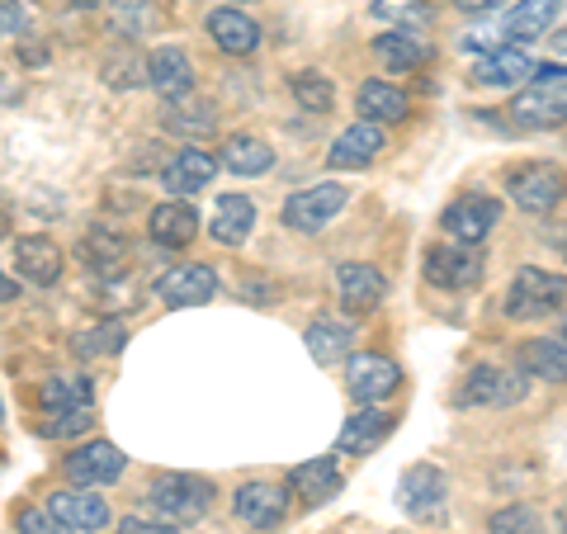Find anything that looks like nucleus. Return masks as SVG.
<instances>
[{
  "label": "nucleus",
  "mask_w": 567,
  "mask_h": 534,
  "mask_svg": "<svg viewBox=\"0 0 567 534\" xmlns=\"http://www.w3.org/2000/svg\"><path fill=\"white\" fill-rule=\"evenodd\" d=\"M147 506L156 511V521L189 525V521H199V515H208L213 483L199 473H162V477H152V487H147Z\"/></svg>",
  "instance_id": "obj_1"
},
{
  "label": "nucleus",
  "mask_w": 567,
  "mask_h": 534,
  "mask_svg": "<svg viewBox=\"0 0 567 534\" xmlns=\"http://www.w3.org/2000/svg\"><path fill=\"white\" fill-rule=\"evenodd\" d=\"M535 85L511 100V119L520 129H535V133H548V129H563L567 123V71L563 66H539L535 71Z\"/></svg>",
  "instance_id": "obj_2"
},
{
  "label": "nucleus",
  "mask_w": 567,
  "mask_h": 534,
  "mask_svg": "<svg viewBox=\"0 0 567 534\" xmlns=\"http://www.w3.org/2000/svg\"><path fill=\"white\" fill-rule=\"evenodd\" d=\"M567 302V275H548L539 265H520L516 275H511V289H506V317H516V322H539V317L558 312Z\"/></svg>",
  "instance_id": "obj_3"
},
{
  "label": "nucleus",
  "mask_w": 567,
  "mask_h": 534,
  "mask_svg": "<svg viewBox=\"0 0 567 534\" xmlns=\"http://www.w3.org/2000/svg\"><path fill=\"white\" fill-rule=\"evenodd\" d=\"M483 270H487V260L473 242H450V246H431L425 251V279L435 289H454V294L473 289V284H483Z\"/></svg>",
  "instance_id": "obj_4"
},
{
  "label": "nucleus",
  "mask_w": 567,
  "mask_h": 534,
  "mask_svg": "<svg viewBox=\"0 0 567 534\" xmlns=\"http://www.w3.org/2000/svg\"><path fill=\"white\" fill-rule=\"evenodd\" d=\"M350 204V189L336 185V181H322L312 189H298L284 199V223L293 227V233H322V227L336 218Z\"/></svg>",
  "instance_id": "obj_5"
},
{
  "label": "nucleus",
  "mask_w": 567,
  "mask_h": 534,
  "mask_svg": "<svg viewBox=\"0 0 567 534\" xmlns=\"http://www.w3.org/2000/svg\"><path fill=\"white\" fill-rule=\"evenodd\" d=\"M506 189H511V199H516L525 213H548V208H558V204H563L567 181H563V171L544 166V162H529V166H516V171H511Z\"/></svg>",
  "instance_id": "obj_6"
},
{
  "label": "nucleus",
  "mask_w": 567,
  "mask_h": 534,
  "mask_svg": "<svg viewBox=\"0 0 567 534\" xmlns=\"http://www.w3.org/2000/svg\"><path fill=\"white\" fill-rule=\"evenodd\" d=\"M520 398H525V383L496 364H473L468 379L458 383V393H454L458 407H511Z\"/></svg>",
  "instance_id": "obj_7"
},
{
  "label": "nucleus",
  "mask_w": 567,
  "mask_h": 534,
  "mask_svg": "<svg viewBox=\"0 0 567 534\" xmlns=\"http://www.w3.org/2000/svg\"><path fill=\"white\" fill-rule=\"evenodd\" d=\"M398 496H402V511L406 515H416V521H431V515H440V511H445V502H450V477L440 473L435 464H412V469L402 473Z\"/></svg>",
  "instance_id": "obj_8"
},
{
  "label": "nucleus",
  "mask_w": 567,
  "mask_h": 534,
  "mask_svg": "<svg viewBox=\"0 0 567 534\" xmlns=\"http://www.w3.org/2000/svg\"><path fill=\"white\" fill-rule=\"evenodd\" d=\"M502 223V204L487 199V194H464V199H454L445 213H440V227L454 237V242H483L492 227Z\"/></svg>",
  "instance_id": "obj_9"
},
{
  "label": "nucleus",
  "mask_w": 567,
  "mask_h": 534,
  "mask_svg": "<svg viewBox=\"0 0 567 534\" xmlns=\"http://www.w3.org/2000/svg\"><path fill=\"white\" fill-rule=\"evenodd\" d=\"M398 383H402V373L393 360H383V355H354L350 369H346V388H350V398L354 402H383V398H393L398 393Z\"/></svg>",
  "instance_id": "obj_10"
},
{
  "label": "nucleus",
  "mask_w": 567,
  "mask_h": 534,
  "mask_svg": "<svg viewBox=\"0 0 567 534\" xmlns=\"http://www.w3.org/2000/svg\"><path fill=\"white\" fill-rule=\"evenodd\" d=\"M213 294H218L213 265H175L171 275L156 279V298H162L166 308H199Z\"/></svg>",
  "instance_id": "obj_11"
},
{
  "label": "nucleus",
  "mask_w": 567,
  "mask_h": 534,
  "mask_svg": "<svg viewBox=\"0 0 567 534\" xmlns=\"http://www.w3.org/2000/svg\"><path fill=\"white\" fill-rule=\"evenodd\" d=\"M233 511L251 530H279L284 515H289V492L275 483H241L233 496Z\"/></svg>",
  "instance_id": "obj_12"
},
{
  "label": "nucleus",
  "mask_w": 567,
  "mask_h": 534,
  "mask_svg": "<svg viewBox=\"0 0 567 534\" xmlns=\"http://www.w3.org/2000/svg\"><path fill=\"white\" fill-rule=\"evenodd\" d=\"M123 473V450L110 440H95V444H81L76 454H66V477L81 487H104Z\"/></svg>",
  "instance_id": "obj_13"
},
{
  "label": "nucleus",
  "mask_w": 567,
  "mask_h": 534,
  "mask_svg": "<svg viewBox=\"0 0 567 534\" xmlns=\"http://www.w3.org/2000/svg\"><path fill=\"white\" fill-rule=\"evenodd\" d=\"M147 76H152V91L162 95L166 104L194 95V66L185 58V48H175V43L152 52V58H147Z\"/></svg>",
  "instance_id": "obj_14"
},
{
  "label": "nucleus",
  "mask_w": 567,
  "mask_h": 534,
  "mask_svg": "<svg viewBox=\"0 0 567 534\" xmlns=\"http://www.w3.org/2000/svg\"><path fill=\"white\" fill-rule=\"evenodd\" d=\"M379 152H383V129H379L374 119H360V123H350L346 133H336L327 162L336 171H360V166L374 162Z\"/></svg>",
  "instance_id": "obj_15"
},
{
  "label": "nucleus",
  "mask_w": 567,
  "mask_h": 534,
  "mask_svg": "<svg viewBox=\"0 0 567 534\" xmlns=\"http://www.w3.org/2000/svg\"><path fill=\"white\" fill-rule=\"evenodd\" d=\"M208 39L218 43L227 58H246V52L260 48V24L237 6H218V10H208Z\"/></svg>",
  "instance_id": "obj_16"
},
{
  "label": "nucleus",
  "mask_w": 567,
  "mask_h": 534,
  "mask_svg": "<svg viewBox=\"0 0 567 534\" xmlns=\"http://www.w3.org/2000/svg\"><path fill=\"white\" fill-rule=\"evenodd\" d=\"M516 364H520L525 379L567 383V336H539V341H525Z\"/></svg>",
  "instance_id": "obj_17"
},
{
  "label": "nucleus",
  "mask_w": 567,
  "mask_h": 534,
  "mask_svg": "<svg viewBox=\"0 0 567 534\" xmlns=\"http://www.w3.org/2000/svg\"><path fill=\"white\" fill-rule=\"evenodd\" d=\"M147 233H152V242H162V246H171V251H181V246H189L194 237H199V213H194L185 199H166V204L152 208Z\"/></svg>",
  "instance_id": "obj_18"
},
{
  "label": "nucleus",
  "mask_w": 567,
  "mask_h": 534,
  "mask_svg": "<svg viewBox=\"0 0 567 534\" xmlns=\"http://www.w3.org/2000/svg\"><path fill=\"white\" fill-rule=\"evenodd\" d=\"M336 284H341V302L350 312H374L383 302V294H388L383 275L374 270V265H360V260H346L341 270H336Z\"/></svg>",
  "instance_id": "obj_19"
},
{
  "label": "nucleus",
  "mask_w": 567,
  "mask_h": 534,
  "mask_svg": "<svg viewBox=\"0 0 567 534\" xmlns=\"http://www.w3.org/2000/svg\"><path fill=\"white\" fill-rule=\"evenodd\" d=\"M14 270H20L29 284H39V289H52V284L62 279V251H58V242H48V237L14 242Z\"/></svg>",
  "instance_id": "obj_20"
},
{
  "label": "nucleus",
  "mask_w": 567,
  "mask_h": 534,
  "mask_svg": "<svg viewBox=\"0 0 567 534\" xmlns=\"http://www.w3.org/2000/svg\"><path fill=\"white\" fill-rule=\"evenodd\" d=\"M48 511L71 530H104L110 525V502L100 492H52Z\"/></svg>",
  "instance_id": "obj_21"
},
{
  "label": "nucleus",
  "mask_w": 567,
  "mask_h": 534,
  "mask_svg": "<svg viewBox=\"0 0 567 534\" xmlns=\"http://www.w3.org/2000/svg\"><path fill=\"white\" fill-rule=\"evenodd\" d=\"M388 431H393V417H388L383 407H364V412H354L341 425L336 450H341V454H369V450H379V444L388 440Z\"/></svg>",
  "instance_id": "obj_22"
},
{
  "label": "nucleus",
  "mask_w": 567,
  "mask_h": 534,
  "mask_svg": "<svg viewBox=\"0 0 567 534\" xmlns=\"http://www.w3.org/2000/svg\"><path fill=\"white\" fill-rule=\"evenodd\" d=\"M535 62H529V52L516 43V48H496V52H487V58L483 62H477L473 66V81L477 85H520L525 76H535Z\"/></svg>",
  "instance_id": "obj_23"
},
{
  "label": "nucleus",
  "mask_w": 567,
  "mask_h": 534,
  "mask_svg": "<svg viewBox=\"0 0 567 534\" xmlns=\"http://www.w3.org/2000/svg\"><path fill=\"white\" fill-rule=\"evenodd\" d=\"M251 227H256V204L246 199V194H223V199L213 204L208 233L218 237L223 246H241L246 237H251Z\"/></svg>",
  "instance_id": "obj_24"
},
{
  "label": "nucleus",
  "mask_w": 567,
  "mask_h": 534,
  "mask_svg": "<svg viewBox=\"0 0 567 534\" xmlns=\"http://www.w3.org/2000/svg\"><path fill=\"white\" fill-rule=\"evenodd\" d=\"M289 492L303 496V506L331 502V496L341 492V469H336V459H308V464H298L289 473Z\"/></svg>",
  "instance_id": "obj_25"
},
{
  "label": "nucleus",
  "mask_w": 567,
  "mask_h": 534,
  "mask_svg": "<svg viewBox=\"0 0 567 534\" xmlns=\"http://www.w3.org/2000/svg\"><path fill=\"white\" fill-rule=\"evenodd\" d=\"M218 166H223V162H218L213 152L189 147V152H181V156H175V162L162 171V181H166L171 194H194V189H208V185H213Z\"/></svg>",
  "instance_id": "obj_26"
},
{
  "label": "nucleus",
  "mask_w": 567,
  "mask_h": 534,
  "mask_svg": "<svg viewBox=\"0 0 567 534\" xmlns=\"http://www.w3.org/2000/svg\"><path fill=\"white\" fill-rule=\"evenodd\" d=\"M558 10H563V0H520V6L506 14V39H516V43L544 39V33L554 29Z\"/></svg>",
  "instance_id": "obj_27"
},
{
  "label": "nucleus",
  "mask_w": 567,
  "mask_h": 534,
  "mask_svg": "<svg viewBox=\"0 0 567 534\" xmlns=\"http://www.w3.org/2000/svg\"><path fill=\"white\" fill-rule=\"evenodd\" d=\"M218 162L233 171V175H265V171L275 166V152H270V142H260L251 133H237V137L223 142Z\"/></svg>",
  "instance_id": "obj_28"
},
{
  "label": "nucleus",
  "mask_w": 567,
  "mask_h": 534,
  "mask_svg": "<svg viewBox=\"0 0 567 534\" xmlns=\"http://www.w3.org/2000/svg\"><path fill=\"white\" fill-rule=\"evenodd\" d=\"M374 58L388 66V71H416L425 62V43L416 39L412 29H388L374 39Z\"/></svg>",
  "instance_id": "obj_29"
},
{
  "label": "nucleus",
  "mask_w": 567,
  "mask_h": 534,
  "mask_svg": "<svg viewBox=\"0 0 567 534\" xmlns=\"http://www.w3.org/2000/svg\"><path fill=\"white\" fill-rule=\"evenodd\" d=\"M303 341H308V355L317 364H336L341 355H350L354 331L346 322H336V317H317V322L303 331Z\"/></svg>",
  "instance_id": "obj_30"
},
{
  "label": "nucleus",
  "mask_w": 567,
  "mask_h": 534,
  "mask_svg": "<svg viewBox=\"0 0 567 534\" xmlns=\"http://www.w3.org/2000/svg\"><path fill=\"white\" fill-rule=\"evenodd\" d=\"M39 402H43V412H66V407H95V383L81 379V373H58V379H43Z\"/></svg>",
  "instance_id": "obj_31"
},
{
  "label": "nucleus",
  "mask_w": 567,
  "mask_h": 534,
  "mask_svg": "<svg viewBox=\"0 0 567 534\" xmlns=\"http://www.w3.org/2000/svg\"><path fill=\"white\" fill-rule=\"evenodd\" d=\"M354 104H360V119H374V123H398L406 114V95L388 81H364Z\"/></svg>",
  "instance_id": "obj_32"
},
{
  "label": "nucleus",
  "mask_w": 567,
  "mask_h": 534,
  "mask_svg": "<svg viewBox=\"0 0 567 534\" xmlns=\"http://www.w3.org/2000/svg\"><path fill=\"white\" fill-rule=\"evenodd\" d=\"M123 256H128V242H123L114 227H95V233L81 237V260L91 265V270H100V275H114L123 265Z\"/></svg>",
  "instance_id": "obj_33"
},
{
  "label": "nucleus",
  "mask_w": 567,
  "mask_h": 534,
  "mask_svg": "<svg viewBox=\"0 0 567 534\" xmlns=\"http://www.w3.org/2000/svg\"><path fill=\"white\" fill-rule=\"evenodd\" d=\"M162 123H166L171 133L208 137V133H213V123H218V114H213V104H204V100H175V104H166Z\"/></svg>",
  "instance_id": "obj_34"
},
{
  "label": "nucleus",
  "mask_w": 567,
  "mask_h": 534,
  "mask_svg": "<svg viewBox=\"0 0 567 534\" xmlns=\"http://www.w3.org/2000/svg\"><path fill=\"white\" fill-rule=\"evenodd\" d=\"M123 341H128V327H123L118 317H110V322H95V327H85L76 336V355H85V360H100V355H118Z\"/></svg>",
  "instance_id": "obj_35"
},
{
  "label": "nucleus",
  "mask_w": 567,
  "mask_h": 534,
  "mask_svg": "<svg viewBox=\"0 0 567 534\" xmlns=\"http://www.w3.org/2000/svg\"><path fill=\"white\" fill-rule=\"evenodd\" d=\"M293 100L303 104L308 114H327L336 104V85L322 76V71H298L293 76Z\"/></svg>",
  "instance_id": "obj_36"
},
{
  "label": "nucleus",
  "mask_w": 567,
  "mask_h": 534,
  "mask_svg": "<svg viewBox=\"0 0 567 534\" xmlns=\"http://www.w3.org/2000/svg\"><path fill=\"white\" fill-rule=\"evenodd\" d=\"M487 534H544V521H539L535 506L511 502V506H502V511H492Z\"/></svg>",
  "instance_id": "obj_37"
},
{
  "label": "nucleus",
  "mask_w": 567,
  "mask_h": 534,
  "mask_svg": "<svg viewBox=\"0 0 567 534\" xmlns=\"http://www.w3.org/2000/svg\"><path fill=\"white\" fill-rule=\"evenodd\" d=\"M104 81H110L114 91H128V85H152L147 62H137L133 48H123V52H114V58L104 62Z\"/></svg>",
  "instance_id": "obj_38"
},
{
  "label": "nucleus",
  "mask_w": 567,
  "mask_h": 534,
  "mask_svg": "<svg viewBox=\"0 0 567 534\" xmlns=\"http://www.w3.org/2000/svg\"><path fill=\"white\" fill-rule=\"evenodd\" d=\"M147 24H152L147 0H114V10H110V29L114 33H123V39H137Z\"/></svg>",
  "instance_id": "obj_39"
},
{
  "label": "nucleus",
  "mask_w": 567,
  "mask_h": 534,
  "mask_svg": "<svg viewBox=\"0 0 567 534\" xmlns=\"http://www.w3.org/2000/svg\"><path fill=\"white\" fill-rule=\"evenodd\" d=\"M374 14L379 20H398V29H402V24L431 20V6H421V0H374Z\"/></svg>",
  "instance_id": "obj_40"
},
{
  "label": "nucleus",
  "mask_w": 567,
  "mask_h": 534,
  "mask_svg": "<svg viewBox=\"0 0 567 534\" xmlns=\"http://www.w3.org/2000/svg\"><path fill=\"white\" fill-rule=\"evenodd\" d=\"M52 421H43V435H58V440H66V435H81L85 425H91L95 417H91V407H66V412H48Z\"/></svg>",
  "instance_id": "obj_41"
},
{
  "label": "nucleus",
  "mask_w": 567,
  "mask_h": 534,
  "mask_svg": "<svg viewBox=\"0 0 567 534\" xmlns=\"http://www.w3.org/2000/svg\"><path fill=\"white\" fill-rule=\"evenodd\" d=\"M20 534H76L71 525H62L52 511H20Z\"/></svg>",
  "instance_id": "obj_42"
},
{
  "label": "nucleus",
  "mask_w": 567,
  "mask_h": 534,
  "mask_svg": "<svg viewBox=\"0 0 567 534\" xmlns=\"http://www.w3.org/2000/svg\"><path fill=\"white\" fill-rule=\"evenodd\" d=\"M0 20H6V39H20V33L29 29L20 0H0Z\"/></svg>",
  "instance_id": "obj_43"
},
{
  "label": "nucleus",
  "mask_w": 567,
  "mask_h": 534,
  "mask_svg": "<svg viewBox=\"0 0 567 534\" xmlns=\"http://www.w3.org/2000/svg\"><path fill=\"white\" fill-rule=\"evenodd\" d=\"M114 534H175V525H166V521H142V515H128Z\"/></svg>",
  "instance_id": "obj_44"
},
{
  "label": "nucleus",
  "mask_w": 567,
  "mask_h": 534,
  "mask_svg": "<svg viewBox=\"0 0 567 534\" xmlns=\"http://www.w3.org/2000/svg\"><path fill=\"white\" fill-rule=\"evenodd\" d=\"M458 10H468V14H487V10H496L502 0H454Z\"/></svg>",
  "instance_id": "obj_45"
},
{
  "label": "nucleus",
  "mask_w": 567,
  "mask_h": 534,
  "mask_svg": "<svg viewBox=\"0 0 567 534\" xmlns=\"http://www.w3.org/2000/svg\"><path fill=\"white\" fill-rule=\"evenodd\" d=\"M548 48H558V52H567V29H558L554 39H548Z\"/></svg>",
  "instance_id": "obj_46"
},
{
  "label": "nucleus",
  "mask_w": 567,
  "mask_h": 534,
  "mask_svg": "<svg viewBox=\"0 0 567 534\" xmlns=\"http://www.w3.org/2000/svg\"><path fill=\"white\" fill-rule=\"evenodd\" d=\"M76 10H95V6H104V0H71Z\"/></svg>",
  "instance_id": "obj_47"
},
{
  "label": "nucleus",
  "mask_w": 567,
  "mask_h": 534,
  "mask_svg": "<svg viewBox=\"0 0 567 534\" xmlns=\"http://www.w3.org/2000/svg\"><path fill=\"white\" fill-rule=\"evenodd\" d=\"M563 256H567V237H563Z\"/></svg>",
  "instance_id": "obj_48"
}]
</instances>
